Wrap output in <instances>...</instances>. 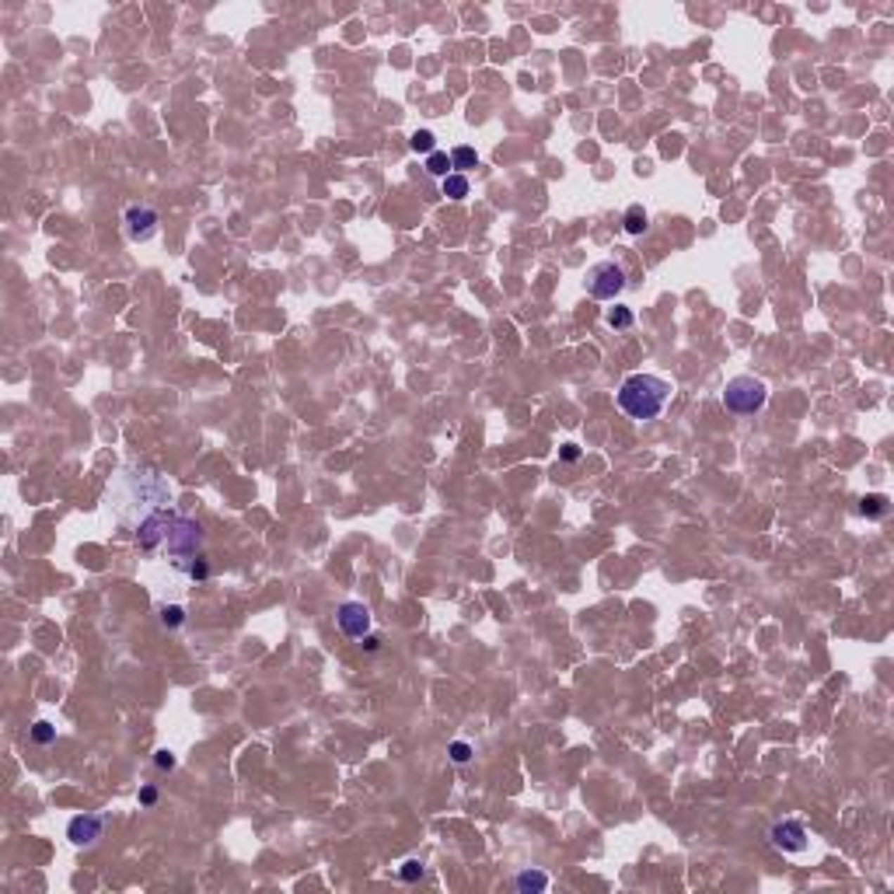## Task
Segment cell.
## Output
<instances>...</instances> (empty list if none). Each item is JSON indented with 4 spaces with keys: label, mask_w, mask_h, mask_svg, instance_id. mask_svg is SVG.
Returning a JSON list of instances; mask_svg holds the SVG:
<instances>
[{
    "label": "cell",
    "mask_w": 894,
    "mask_h": 894,
    "mask_svg": "<svg viewBox=\"0 0 894 894\" xmlns=\"http://www.w3.org/2000/svg\"><path fill=\"white\" fill-rule=\"evenodd\" d=\"M671 398V381L657 374H629L618 388V409L632 419H657Z\"/></svg>",
    "instance_id": "cell-1"
},
{
    "label": "cell",
    "mask_w": 894,
    "mask_h": 894,
    "mask_svg": "<svg viewBox=\"0 0 894 894\" xmlns=\"http://www.w3.org/2000/svg\"><path fill=\"white\" fill-rule=\"evenodd\" d=\"M888 510H891V499L884 497V493H870V497L860 499V513H863V517L881 521V517H888Z\"/></svg>",
    "instance_id": "cell-11"
},
{
    "label": "cell",
    "mask_w": 894,
    "mask_h": 894,
    "mask_svg": "<svg viewBox=\"0 0 894 894\" xmlns=\"http://www.w3.org/2000/svg\"><path fill=\"white\" fill-rule=\"evenodd\" d=\"M563 458H566V461H577V458H580V447H577V444H566V447H563Z\"/></svg>",
    "instance_id": "cell-24"
},
{
    "label": "cell",
    "mask_w": 894,
    "mask_h": 894,
    "mask_svg": "<svg viewBox=\"0 0 894 894\" xmlns=\"http://www.w3.org/2000/svg\"><path fill=\"white\" fill-rule=\"evenodd\" d=\"M440 193L447 199H465L468 196V179L458 175V172H451L447 179H440Z\"/></svg>",
    "instance_id": "cell-13"
},
{
    "label": "cell",
    "mask_w": 894,
    "mask_h": 894,
    "mask_svg": "<svg viewBox=\"0 0 894 894\" xmlns=\"http://www.w3.org/2000/svg\"><path fill=\"white\" fill-rule=\"evenodd\" d=\"M199 549H203V531H199V524L189 521V517H179V521L172 524L168 538H165V552H168L172 566H175L179 573L189 577L193 563L199 559Z\"/></svg>",
    "instance_id": "cell-2"
},
{
    "label": "cell",
    "mask_w": 894,
    "mask_h": 894,
    "mask_svg": "<svg viewBox=\"0 0 894 894\" xmlns=\"http://www.w3.org/2000/svg\"><path fill=\"white\" fill-rule=\"evenodd\" d=\"M426 172H430L433 179H447V175L454 172V165H451V154H444V151H433V154L426 158Z\"/></svg>",
    "instance_id": "cell-14"
},
{
    "label": "cell",
    "mask_w": 894,
    "mask_h": 894,
    "mask_svg": "<svg viewBox=\"0 0 894 894\" xmlns=\"http://www.w3.org/2000/svg\"><path fill=\"white\" fill-rule=\"evenodd\" d=\"M186 622V611L179 608V604H165L161 608V625H168V629H179Z\"/></svg>",
    "instance_id": "cell-18"
},
{
    "label": "cell",
    "mask_w": 894,
    "mask_h": 894,
    "mask_svg": "<svg viewBox=\"0 0 894 894\" xmlns=\"http://www.w3.org/2000/svg\"><path fill=\"white\" fill-rule=\"evenodd\" d=\"M336 625L350 636V639H364L371 632V611L364 601H343L336 611Z\"/></svg>",
    "instance_id": "cell-7"
},
{
    "label": "cell",
    "mask_w": 894,
    "mask_h": 894,
    "mask_svg": "<svg viewBox=\"0 0 894 894\" xmlns=\"http://www.w3.org/2000/svg\"><path fill=\"white\" fill-rule=\"evenodd\" d=\"M154 765H158V769H165V772H172V769H175V755L161 748V751L154 755Z\"/></svg>",
    "instance_id": "cell-22"
},
{
    "label": "cell",
    "mask_w": 894,
    "mask_h": 894,
    "mask_svg": "<svg viewBox=\"0 0 894 894\" xmlns=\"http://www.w3.org/2000/svg\"><path fill=\"white\" fill-rule=\"evenodd\" d=\"M105 831V817L101 814H77L70 824H67V838L74 845H95Z\"/></svg>",
    "instance_id": "cell-9"
},
{
    "label": "cell",
    "mask_w": 894,
    "mask_h": 894,
    "mask_svg": "<svg viewBox=\"0 0 894 894\" xmlns=\"http://www.w3.org/2000/svg\"><path fill=\"white\" fill-rule=\"evenodd\" d=\"M122 224H126V238L129 241H151L154 231H158V210L147 206V203H133V206H126Z\"/></svg>",
    "instance_id": "cell-6"
},
{
    "label": "cell",
    "mask_w": 894,
    "mask_h": 894,
    "mask_svg": "<svg viewBox=\"0 0 894 894\" xmlns=\"http://www.w3.org/2000/svg\"><path fill=\"white\" fill-rule=\"evenodd\" d=\"M468 758H472V748H468V744H465V741H454V744H451V762H458V765H465V762H468Z\"/></svg>",
    "instance_id": "cell-21"
},
{
    "label": "cell",
    "mask_w": 894,
    "mask_h": 894,
    "mask_svg": "<svg viewBox=\"0 0 894 894\" xmlns=\"http://www.w3.org/2000/svg\"><path fill=\"white\" fill-rule=\"evenodd\" d=\"M769 842H772L779 853H803V849H807V828H803V821H796V817L776 821V824L769 828Z\"/></svg>",
    "instance_id": "cell-8"
},
{
    "label": "cell",
    "mask_w": 894,
    "mask_h": 894,
    "mask_svg": "<svg viewBox=\"0 0 894 894\" xmlns=\"http://www.w3.org/2000/svg\"><path fill=\"white\" fill-rule=\"evenodd\" d=\"M140 803H143V807L158 803V790H154V786H143V790H140Z\"/></svg>",
    "instance_id": "cell-23"
},
{
    "label": "cell",
    "mask_w": 894,
    "mask_h": 894,
    "mask_svg": "<svg viewBox=\"0 0 894 894\" xmlns=\"http://www.w3.org/2000/svg\"><path fill=\"white\" fill-rule=\"evenodd\" d=\"M513 888L524 894H542L549 888V874H542V870H521L517 877H513Z\"/></svg>",
    "instance_id": "cell-10"
},
{
    "label": "cell",
    "mask_w": 894,
    "mask_h": 894,
    "mask_svg": "<svg viewBox=\"0 0 894 894\" xmlns=\"http://www.w3.org/2000/svg\"><path fill=\"white\" fill-rule=\"evenodd\" d=\"M409 147H412L416 154H426V158H430V154L437 151V136H433L430 129H416L412 140H409Z\"/></svg>",
    "instance_id": "cell-16"
},
{
    "label": "cell",
    "mask_w": 894,
    "mask_h": 894,
    "mask_svg": "<svg viewBox=\"0 0 894 894\" xmlns=\"http://www.w3.org/2000/svg\"><path fill=\"white\" fill-rule=\"evenodd\" d=\"M398 874H402V881H405V884H412V881H419V877H423V863H419V860H405Z\"/></svg>",
    "instance_id": "cell-20"
},
{
    "label": "cell",
    "mask_w": 894,
    "mask_h": 894,
    "mask_svg": "<svg viewBox=\"0 0 894 894\" xmlns=\"http://www.w3.org/2000/svg\"><path fill=\"white\" fill-rule=\"evenodd\" d=\"M625 234H643L646 227H650V217H646V210L639 206V203H632L629 210H625Z\"/></svg>",
    "instance_id": "cell-12"
},
{
    "label": "cell",
    "mask_w": 894,
    "mask_h": 894,
    "mask_svg": "<svg viewBox=\"0 0 894 894\" xmlns=\"http://www.w3.org/2000/svg\"><path fill=\"white\" fill-rule=\"evenodd\" d=\"M451 165H454V172H458V175H465L468 168H475V165H479V154H475L472 147H454V151H451Z\"/></svg>",
    "instance_id": "cell-15"
},
{
    "label": "cell",
    "mask_w": 894,
    "mask_h": 894,
    "mask_svg": "<svg viewBox=\"0 0 894 894\" xmlns=\"http://www.w3.org/2000/svg\"><path fill=\"white\" fill-rule=\"evenodd\" d=\"M587 290H591V298H597V300L618 298V294L625 290V273H622V266L611 262V259L594 262V266L587 269Z\"/></svg>",
    "instance_id": "cell-5"
},
{
    "label": "cell",
    "mask_w": 894,
    "mask_h": 894,
    "mask_svg": "<svg viewBox=\"0 0 894 894\" xmlns=\"http://www.w3.org/2000/svg\"><path fill=\"white\" fill-rule=\"evenodd\" d=\"M632 321H636V314H632L629 307H622V304H615V307L608 311V325H611V328H629Z\"/></svg>",
    "instance_id": "cell-17"
},
{
    "label": "cell",
    "mask_w": 894,
    "mask_h": 894,
    "mask_svg": "<svg viewBox=\"0 0 894 894\" xmlns=\"http://www.w3.org/2000/svg\"><path fill=\"white\" fill-rule=\"evenodd\" d=\"M765 402H769L765 381H758V378H751V374H737V378H730L727 388H723V405H727L730 412H737V416H751V412H758Z\"/></svg>",
    "instance_id": "cell-3"
},
{
    "label": "cell",
    "mask_w": 894,
    "mask_h": 894,
    "mask_svg": "<svg viewBox=\"0 0 894 894\" xmlns=\"http://www.w3.org/2000/svg\"><path fill=\"white\" fill-rule=\"evenodd\" d=\"M175 521H179L175 510H154V513H147V517L140 521V531H136L140 552H147V556L161 552V549H165V538H168V531H172Z\"/></svg>",
    "instance_id": "cell-4"
},
{
    "label": "cell",
    "mask_w": 894,
    "mask_h": 894,
    "mask_svg": "<svg viewBox=\"0 0 894 894\" xmlns=\"http://www.w3.org/2000/svg\"><path fill=\"white\" fill-rule=\"evenodd\" d=\"M53 737H56V727H53L49 720H39V723L32 727V741H35V744H49Z\"/></svg>",
    "instance_id": "cell-19"
}]
</instances>
